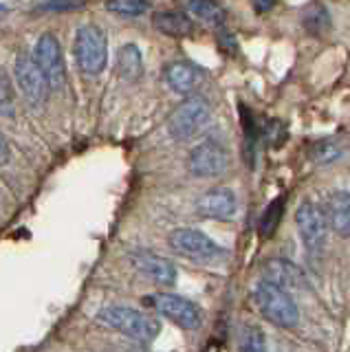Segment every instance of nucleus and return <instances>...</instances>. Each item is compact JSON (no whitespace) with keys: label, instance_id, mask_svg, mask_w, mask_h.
Returning a JSON list of instances; mask_svg holds the SVG:
<instances>
[{"label":"nucleus","instance_id":"nucleus-1","mask_svg":"<svg viewBox=\"0 0 350 352\" xmlns=\"http://www.w3.org/2000/svg\"><path fill=\"white\" fill-rule=\"evenodd\" d=\"M254 302L262 317L280 328H295L300 322V308L293 295L282 286L262 280L254 289Z\"/></svg>","mask_w":350,"mask_h":352},{"label":"nucleus","instance_id":"nucleus-2","mask_svg":"<svg viewBox=\"0 0 350 352\" xmlns=\"http://www.w3.org/2000/svg\"><path fill=\"white\" fill-rule=\"evenodd\" d=\"M97 319H100V324L113 328L117 333H122L135 341H141V344H150L161 333L159 319L130 306H108L97 315Z\"/></svg>","mask_w":350,"mask_h":352},{"label":"nucleus","instance_id":"nucleus-3","mask_svg":"<svg viewBox=\"0 0 350 352\" xmlns=\"http://www.w3.org/2000/svg\"><path fill=\"white\" fill-rule=\"evenodd\" d=\"M212 110L203 97H188L168 117V132L174 141H190L210 124Z\"/></svg>","mask_w":350,"mask_h":352},{"label":"nucleus","instance_id":"nucleus-4","mask_svg":"<svg viewBox=\"0 0 350 352\" xmlns=\"http://www.w3.org/2000/svg\"><path fill=\"white\" fill-rule=\"evenodd\" d=\"M75 60L84 75H100L108 64V40L97 25L80 27L75 36Z\"/></svg>","mask_w":350,"mask_h":352},{"label":"nucleus","instance_id":"nucleus-5","mask_svg":"<svg viewBox=\"0 0 350 352\" xmlns=\"http://www.w3.org/2000/svg\"><path fill=\"white\" fill-rule=\"evenodd\" d=\"M148 304L152 308H157V313H161L163 317L170 319L172 324H177L183 330H199L203 324L201 308L183 295L155 293V295L148 297Z\"/></svg>","mask_w":350,"mask_h":352},{"label":"nucleus","instance_id":"nucleus-6","mask_svg":"<svg viewBox=\"0 0 350 352\" xmlns=\"http://www.w3.org/2000/svg\"><path fill=\"white\" fill-rule=\"evenodd\" d=\"M295 225H298L300 238L304 242L306 251L311 256H320L326 249V240H328V223L324 216V209L317 207L311 201H304L298 212H295Z\"/></svg>","mask_w":350,"mask_h":352},{"label":"nucleus","instance_id":"nucleus-7","mask_svg":"<svg viewBox=\"0 0 350 352\" xmlns=\"http://www.w3.org/2000/svg\"><path fill=\"white\" fill-rule=\"evenodd\" d=\"M34 62L38 64V69L45 73L47 82L51 88H64L67 84V64H64V55H62V47L60 40L53 36V33H42L38 38L36 47H34Z\"/></svg>","mask_w":350,"mask_h":352},{"label":"nucleus","instance_id":"nucleus-8","mask_svg":"<svg viewBox=\"0 0 350 352\" xmlns=\"http://www.w3.org/2000/svg\"><path fill=\"white\" fill-rule=\"evenodd\" d=\"M14 75H16V84L20 86V91L27 97V102L31 106H45L49 93H51V86L47 82L45 73L38 69V64L34 62L29 53L20 51L16 55V62H14Z\"/></svg>","mask_w":350,"mask_h":352},{"label":"nucleus","instance_id":"nucleus-9","mask_svg":"<svg viewBox=\"0 0 350 352\" xmlns=\"http://www.w3.org/2000/svg\"><path fill=\"white\" fill-rule=\"evenodd\" d=\"M168 242L174 251L190 260L212 262L225 256V249L199 229H174Z\"/></svg>","mask_w":350,"mask_h":352},{"label":"nucleus","instance_id":"nucleus-10","mask_svg":"<svg viewBox=\"0 0 350 352\" xmlns=\"http://www.w3.org/2000/svg\"><path fill=\"white\" fill-rule=\"evenodd\" d=\"M229 157L225 148H221L214 141H203L196 148H192L188 157V170L196 179H216L227 172Z\"/></svg>","mask_w":350,"mask_h":352},{"label":"nucleus","instance_id":"nucleus-11","mask_svg":"<svg viewBox=\"0 0 350 352\" xmlns=\"http://www.w3.org/2000/svg\"><path fill=\"white\" fill-rule=\"evenodd\" d=\"M196 212L210 220H232L238 212V198L229 187H214L196 198Z\"/></svg>","mask_w":350,"mask_h":352},{"label":"nucleus","instance_id":"nucleus-12","mask_svg":"<svg viewBox=\"0 0 350 352\" xmlns=\"http://www.w3.org/2000/svg\"><path fill=\"white\" fill-rule=\"evenodd\" d=\"M128 260L141 275H146L161 286H172L177 282V267L168 258L157 256L152 251H133Z\"/></svg>","mask_w":350,"mask_h":352},{"label":"nucleus","instance_id":"nucleus-13","mask_svg":"<svg viewBox=\"0 0 350 352\" xmlns=\"http://www.w3.org/2000/svg\"><path fill=\"white\" fill-rule=\"evenodd\" d=\"M262 273H265V280L267 282H273L282 286V289H306V278L302 269L298 267V264H293L291 260H284V258H273L269 262H265V269H262Z\"/></svg>","mask_w":350,"mask_h":352},{"label":"nucleus","instance_id":"nucleus-14","mask_svg":"<svg viewBox=\"0 0 350 352\" xmlns=\"http://www.w3.org/2000/svg\"><path fill=\"white\" fill-rule=\"evenodd\" d=\"M326 223L337 236L348 238L350 234V196L346 190H335L326 201Z\"/></svg>","mask_w":350,"mask_h":352},{"label":"nucleus","instance_id":"nucleus-15","mask_svg":"<svg viewBox=\"0 0 350 352\" xmlns=\"http://www.w3.org/2000/svg\"><path fill=\"white\" fill-rule=\"evenodd\" d=\"M203 80V71L192 62H172L166 69V82L174 93L188 95Z\"/></svg>","mask_w":350,"mask_h":352},{"label":"nucleus","instance_id":"nucleus-16","mask_svg":"<svg viewBox=\"0 0 350 352\" xmlns=\"http://www.w3.org/2000/svg\"><path fill=\"white\" fill-rule=\"evenodd\" d=\"M152 27L170 38H190L196 31L192 18L181 11H157L152 16Z\"/></svg>","mask_w":350,"mask_h":352},{"label":"nucleus","instance_id":"nucleus-17","mask_svg":"<svg viewBox=\"0 0 350 352\" xmlns=\"http://www.w3.org/2000/svg\"><path fill=\"white\" fill-rule=\"evenodd\" d=\"M117 71L126 82H137L144 73V58L137 44H124L117 53Z\"/></svg>","mask_w":350,"mask_h":352},{"label":"nucleus","instance_id":"nucleus-18","mask_svg":"<svg viewBox=\"0 0 350 352\" xmlns=\"http://www.w3.org/2000/svg\"><path fill=\"white\" fill-rule=\"evenodd\" d=\"M188 11L210 27H221L227 20V11L218 0H190Z\"/></svg>","mask_w":350,"mask_h":352},{"label":"nucleus","instance_id":"nucleus-19","mask_svg":"<svg viewBox=\"0 0 350 352\" xmlns=\"http://www.w3.org/2000/svg\"><path fill=\"white\" fill-rule=\"evenodd\" d=\"M238 352H269L265 330L256 324H245L238 335Z\"/></svg>","mask_w":350,"mask_h":352},{"label":"nucleus","instance_id":"nucleus-20","mask_svg":"<svg viewBox=\"0 0 350 352\" xmlns=\"http://www.w3.org/2000/svg\"><path fill=\"white\" fill-rule=\"evenodd\" d=\"M302 25H304L306 31L313 33V36H320V33H326L328 29H331V16H328V11H326L324 5L315 3V5H311L309 9L304 11Z\"/></svg>","mask_w":350,"mask_h":352},{"label":"nucleus","instance_id":"nucleus-21","mask_svg":"<svg viewBox=\"0 0 350 352\" xmlns=\"http://www.w3.org/2000/svg\"><path fill=\"white\" fill-rule=\"evenodd\" d=\"M284 203H287V198L278 196L276 201H271L269 207L265 209V214L260 218V236L262 238H271L278 231L282 214H284Z\"/></svg>","mask_w":350,"mask_h":352},{"label":"nucleus","instance_id":"nucleus-22","mask_svg":"<svg viewBox=\"0 0 350 352\" xmlns=\"http://www.w3.org/2000/svg\"><path fill=\"white\" fill-rule=\"evenodd\" d=\"M106 9L122 18H139L148 14L152 5L148 0H106Z\"/></svg>","mask_w":350,"mask_h":352},{"label":"nucleus","instance_id":"nucleus-23","mask_svg":"<svg viewBox=\"0 0 350 352\" xmlns=\"http://www.w3.org/2000/svg\"><path fill=\"white\" fill-rule=\"evenodd\" d=\"M339 157H342V148L337 146L335 141L331 139H324L320 143H315L313 150H311V159L315 163H320V165H326V163H333L337 161Z\"/></svg>","mask_w":350,"mask_h":352},{"label":"nucleus","instance_id":"nucleus-24","mask_svg":"<svg viewBox=\"0 0 350 352\" xmlns=\"http://www.w3.org/2000/svg\"><path fill=\"white\" fill-rule=\"evenodd\" d=\"M0 115H3V117H14L16 115L12 84H9L7 75L3 71H0Z\"/></svg>","mask_w":350,"mask_h":352},{"label":"nucleus","instance_id":"nucleus-25","mask_svg":"<svg viewBox=\"0 0 350 352\" xmlns=\"http://www.w3.org/2000/svg\"><path fill=\"white\" fill-rule=\"evenodd\" d=\"M86 5V0H45L42 5H38V11H49V14H53V11H69V9H80Z\"/></svg>","mask_w":350,"mask_h":352},{"label":"nucleus","instance_id":"nucleus-26","mask_svg":"<svg viewBox=\"0 0 350 352\" xmlns=\"http://www.w3.org/2000/svg\"><path fill=\"white\" fill-rule=\"evenodd\" d=\"M218 42H221V47L227 51V53H234L236 51V40H234V36L229 31H223L221 36H218Z\"/></svg>","mask_w":350,"mask_h":352},{"label":"nucleus","instance_id":"nucleus-27","mask_svg":"<svg viewBox=\"0 0 350 352\" xmlns=\"http://www.w3.org/2000/svg\"><path fill=\"white\" fill-rule=\"evenodd\" d=\"M278 0H251V7H254L256 14H267L273 7H276Z\"/></svg>","mask_w":350,"mask_h":352},{"label":"nucleus","instance_id":"nucleus-28","mask_svg":"<svg viewBox=\"0 0 350 352\" xmlns=\"http://www.w3.org/2000/svg\"><path fill=\"white\" fill-rule=\"evenodd\" d=\"M9 143H7V139L0 135V165H5L7 161H9Z\"/></svg>","mask_w":350,"mask_h":352}]
</instances>
